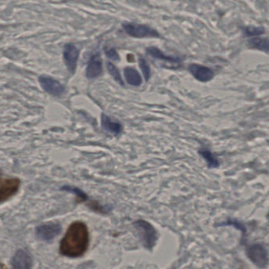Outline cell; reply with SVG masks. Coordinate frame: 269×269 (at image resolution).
Listing matches in <instances>:
<instances>
[{
    "instance_id": "1",
    "label": "cell",
    "mask_w": 269,
    "mask_h": 269,
    "mask_svg": "<svg viewBox=\"0 0 269 269\" xmlns=\"http://www.w3.org/2000/svg\"><path fill=\"white\" fill-rule=\"evenodd\" d=\"M89 246L88 227L81 221L73 222L60 242V252L63 256L76 258L83 256Z\"/></svg>"
},
{
    "instance_id": "2",
    "label": "cell",
    "mask_w": 269,
    "mask_h": 269,
    "mask_svg": "<svg viewBox=\"0 0 269 269\" xmlns=\"http://www.w3.org/2000/svg\"><path fill=\"white\" fill-rule=\"evenodd\" d=\"M133 226L139 231V235L145 247L148 249H153L158 238L157 232L154 227L151 225L150 222L142 219L133 222Z\"/></svg>"
},
{
    "instance_id": "3",
    "label": "cell",
    "mask_w": 269,
    "mask_h": 269,
    "mask_svg": "<svg viewBox=\"0 0 269 269\" xmlns=\"http://www.w3.org/2000/svg\"><path fill=\"white\" fill-rule=\"evenodd\" d=\"M246 256L256 267L265 269L268 264L267 248L262 243H254L246 249Z\"/></svg>"
},
{
    "instance_id": "4",
    "label": "cell",
    "mask_w": 269,
    "mask_h": 269,
    "mask_svg": "<svg viewBox=\"0 0 269 269\" xmlns=\"http://www.w3.org/2000/svg\"><path fill=\"white\" fill-rule=\"evenodd\" d=\"M122 27L124 32L128 36L133 38H146V37H160L156 29L151 28L149 25H141L134 22H123Z\"/></svg>"
},
{
    "instance_id": "5",
    "label": "cell",
    "mask_w": 269,
    "mask_h": 269,
    "mask_svg": "<svg viewBox=\"0 0 269 269\" xmlns=\"http://www.w3.org/2000/svg\"><path fill=\"white\" fill-rule=\"evenodd\" d=\"M21 181L17 178H0V203L8 201L20 188Z\"/></svg>"
},
{
    "instance_id": "6",
    "label": "cell",
    "mask_w": 269,
    "mask_h": 269,
    "mask_svg": "<svg viewBox=\"0 0 269 269\" xmlns=\"http://www.w3.org/2000/svg\"><path fill=\"white\" fill-rule=\"evenodd\" d=\"M62 227L58 222H48L36 228V236L38 239L50 242L61 233Z\"/></svg>"
},
{
    "instance_id": "7",
    "label": "cell",
    "mask_w": 269,
    "mask_h": 269,
    "mask_svg": "<svg viewBox=\"0 0 269 269\" xmlns=\"http://www.w3.org/2000/svg\"><path fill=\"white\" fill-rule=\"evenodd\" d=\"M146 54L155 60H160V61L165 63L166 64H169V68H180L183 62V60L178 56H167L156 47L147 48Z\"/></svg>"
},
{
    "instance_id": "8",
    "label": "cell",
    "mask_w": 269,
    "mask_h": 269,
    "mask_svg": "<svg viewBox=\"0 0 269 269\" xmlns=\"http://www.w3.org/2000/svg\"><path fill=\"white\" fill-rule=\"evenodd\" d=\"M79 55V49H77L75 45L73 43H67L65 45L63 49V60L71 74L75 73Z\"/></svg>"
},
{
    "instance_id": "9",
    "label": "cell",
    "mask_w": 269,
    "mask_h": 269,
    "mask_svg": "<svg viewBox=\"0 0 269 269\" xmlns=\"http://www.w3.org/2000/svg\"><path fill=\"white\" fill-rule=\"evenodd\" d=\"M38 81L40 82L42 88L50 95L58 97L61 96L64 93V87L63 84L57 80L54 79L53 77L48 75H41L38 78Z\"/></svg>"
},
{
    "instance_id": "10",
    "label": "cell",
    "mask_w": 269,
    "mask_h": 269,
    "mask_svg": "<svg viewBox=\"0 0 269 269\" xmlns=\"http://www.w3.org/2000/svg\"><path fill=\"white\" fill-rule=\"evenodd\" d=\"M11 269H32V258L24 249H18L11 260Z\"/></svg>"
},
{
    "instance_id": "11",
    "label": "cell",
    "mask_w": 269,
    "mask_h": 269,
    "mask_svg": "<svg viewBox=\"0 0 269 269\" xmlns=\"http://www.w3.org/2000/svg\"><path fill=\"white\" fill-rule=\"evenodd\" d=\"M188 69L190 74L201 82H208L211 81L215 75L212 69L202 65L193 63L189 66Z\"/></svg>"
},
{
    "instance_id": "12",
    "label": "cell",
    "mask_w": 269,
    "mask_h": 269,
    "mask_svg": "<svg viewBox=\"0 0 269 269\" xmlns=\"http://www.w3.org/2000/svg\"><path fill=\"white\" fill-rule=\"evenodd\" d=\"M103 71V63L100 53L94 54L90 58L86 67L87 78L94 79L101 75Z\"/></svg>"
},
{
    "instance_id": "13",
    "label": "cell",
    "mask_w": 269,
    "mask_h": 269,
    "mask_svg": "<svg viewBox=\"0 0 269 269\" xmlns=\"http://www.w3.org/2000/svg\"><path fill=\"white\" fill-rule=\"evenodd\" d=\"M101 126L103 129L111 134L119 135L122 131V125L118 121H114L106 114L101 115Z\"/></svg>"
},
{
    "instance_id": "14",
    "label": "cell",
    "mask_w": 269,
    "mask_h": 269,
    "mask_svg": "<svg viewBox=\"0 0 269 269\" xmlns=\"http://www.w3.org/2000/svg\"><path fill=\"white\" fill-rule=\"evenodd\" d=\"M124 77L126 82L132 86L139 87L142 84V77L139 72L133 67H127L123 70Z\"/></svg>"
},
{
    "instance_id": "15",
    "label": "cell",
    "mask_w": 269,
    "mask_h": 269,
    "mask_svg": "<svg viewBox=\"0 0 269 269\" xmlns=\"http://www.w3.org/2000/svg\"><path fill=\"white\" fill-rule=\"evenodd\" d=\"M200 156L207 162V165L209 168H216L219 167V162L212 151L207 148H202L198 151Z\"/></svg>"
},
{
    "instance_id": "16",
    "label": "cell",
    "mask_w": 269,
    "mask_h": 269,
    "mask_svg": "<svg viewBox=\"0 0 269 269\" xmlns=\"http://www.w3.org/2000/svg\"><path fill=\"white\" fill-rule=\"evenodd\" d=\"M248 45L250 49L268 52V40L267 38L253 37L248 40Z\"/></svg>"
},
{
    "instance_id": "17",
    "label": "cell",
    "mask_w": 269,
    "mask_h": 269,
    "mask_svg": "<svg viewBox=\"0 0 269 269\" xmlns=\"http://www.w3.org/2000/svg\"><path fill=\"white\" fill-rule=\"evenodd\" d=\"M107 70H108L110 75L113 77L114 80H115L117 83H119V84H120V85H122V86L125 85L119 69L117 68L113 63H111V62H108V63H107Z\"/></svg>"
},
{
    "instance_id": "18",
    "label": "cell",
    "mask_w": 269,
    "mask_h": 269,
    "mask_svg": "<svg viewBox=\"0 0 269 269\" xmlns=\"http://www.w3.org/2000/svg\"><path fill=\"white\" fill-rule=\"evenodd\" d=\"M62 190L75 194L77 196V199L79 200L80 201H82V202H84V201H88V200L87 194L84 191H82V190H80L79 188H77V187L65 186V187H62Z\"/></svg>"
},
{
    "instance_id": "19",
    "label": "cell",
    "mask_w": 269,
    "mask_h": 269,
    "mask_svg": "<svg viewBox=\"0 0 269 269\" xmlns=\"http://www.w3.org/2000/svg\"><path fill=\"white\" fill-rule=\"evenodd\" d=\"M265 29L262 26L260 27H254V26H248L245 28V35L248 37H257L260 35L264 34Z\"/></svg>"
},
{
    "instance_id": "20",
    "label": "cell",
    "mask_w": 269,
    "mask_h": 269,
    "mask_svg": "<svg viewBox=\"0 0 269 269\" xmlns=\"http://www.w3.org/2000/svg\"><path fill=\"white\" fill-rule=\"evenodd\" d=\"M139 67H140L141 70H142L145 81L148 82L151 77V70L149 63H148V62L144 58L142 57L139 58Z\"/></svg>"
},
{
    "instance_id": "21",
    "label": "cell",
    "mask_w": 269,
    "mask_h": 269,
    "mask_svg": "<svg viewBox=\"0 0 269 269\" xmlns=\"http://www.w3.org/2000/svg\"><path fill=\"white\" fill-rule=\"evenodd\" d=\"M104 52H105V55H106L107 57L109 60L115 62H118L120 60L119 55L118 54V52L114 48H104Z\"/></svg>"
}]
</instances>
